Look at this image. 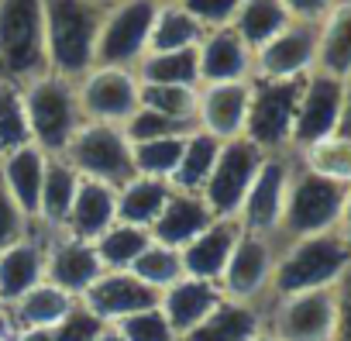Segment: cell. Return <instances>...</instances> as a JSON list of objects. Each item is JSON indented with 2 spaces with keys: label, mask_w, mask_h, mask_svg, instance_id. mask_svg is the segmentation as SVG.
Segmentation results:
<instances>
[{
  "label": "cell",
  "mask_w": 351,
  "mask_h": 341,
  "mask_svg": "<svg viewBox=\"0 0 351 341\" xmlns=\"http://www.w3.org/2000/svg\"><path fill=\"white\" fill-rule=\"evenodd\" d=\"M348 266H351V248L344 245V238L337 231L282 242V248L276 252L269 296L282 300V296H296V293L334 290L341 283V276L348 272Z\"/></svg>",
  "instance_id": "1"
},
{
  "label": "cell",
  "mask_w": 351,
  "mask_h": 341,
  "mask_svg": "<svg viewBox=\"0 0 351 341\" xmlns=\"http://www.w3.org/2000/svg\"><path fill=\"white\" fill-rule=\"evenodd\" d=\"M49 73L80 80L97 66V35L104 8L97 0H42Z\"/></svg>",
  "instance_id": "2"
},
{
  "label": "cell",
  "mask_w": 351,
  "mask_h": 341,
  "mask_svg": "<svg viewBox=\"0 0 351 341\" xmlns=\"http://www.w3.org/2000/svg\"><path fill=\"white\" fill-rule=\"evenodd\" d=\"M21 100H25L32 145H38L45 155H62L76 138V131L86 124L80 110L76 80L42 73L21 86Z\"/></svg>",
  "instance_id": "3"
},
{
  "label": "cell",
  "mask_w": 351,
  "mask_h": 341,
  "mask_svg": "<svg viewBox=\"0 0 351 341\" xmlns=\"http://www.w3.org/2000/svg\"><path fill=\"white\" fill-rule=\"evenodd\" d=\"M348 190L351 187L296 165L293 176H289L286 207H282V221H279V238L276 242H296V238L337 231L344 204H348Z\"/></svg>",
  "instance_id": "4"
},
{
  "label": "cell",
  "mask_w": 351,
  "mask_h": 341,
  "mask_svg": "<svg viewBox=\"0 0 351 341\" xmlns=\"http://www.w3.org/2000/svg\"><path fill=\"white\" fill-rule=\"evenodd\" d=\"M49 73L42 0H0V80L25 86Z\"/></svg>",
  "instance_id": "5"
},
{
  "label": "cell",
  "mask_w": 351,
  "mask_h": 341,
  "mask_svg": "<svg viewBox=\"0 0 351 341\" xmlns=\"http://www.w3.org/2000/svg\"><path fill=\"white\" fill-rule=\"evenodd\" d=\"M62 158L80 173V180L90 183H104L110 190H121L128 180H134V158H131V141L124 134V128L117 124H93L86 121L76 138L69 141V148L62 152Z\"/></svg>",
  "instance_id": "6"
},
{
  "label": "cell",
  "mask_w": 351,
  "mask_h": 341,
  "mask_svg": "<svg viewBox=\"0 0 351 341\" xmlns=\"http://www.w3.org/2000/svg\"><path fill=\"white\" fill-rule=\"evenodd\" d=\"M303 80H252L245 138L265 155L293 152V121Z\"/></svg>",
  "instance_id": "7"
},
{
  "label": "cell",
  "mask_w": 351,
  "mask_h": 341,
  "mask_svg": "<svg viewBox=\"0 0 351 341\" xmlns=\"http://www.w3.org/2000/svg\"><path fill=\"white\" fill-rule=\"evenodd\" d=\"M155 11V0H117V4L104 8L97 35V66L134 69L148 52Z\"/></svg>",
  "instance_id": "8"
},
{
  "label": "cell",
  "mask_w": 351,
  "mask_h": 341,
  "mask_svg": "<svg viewBox=\"0 0 351 341\" xmlns=\"http://www.w3.org/2000/svg\"><path fill=\"white\" fill-rule=\"evenodd\" d=\"M262 162H265V152L255 148L245 134L241 138H231V141H221L217 162L210 169L204 190H200L214 217L238 221V211L245 204V193L252 190Z\"/></svg>",
  "instance_id": "9"
},
{
  "label": "cell",
  "mask_w": 351,
  "mask_h": 341,
  "mask_svg": "<svg viewBox=\"0 0 351 341\" xmlns=\"http://www.w3.org/2000/svg\"><path fill=\"white\" fill-rule=\"evenodd\" d=\"M76 93H80L83 121H93V124L124 128L131 121V114L141 107V100H138L141 83H138L134 69L93 66L90 73H83L76 80Z\"/></svg>",
  "instance_id": "10"
},
{
  "label": "cell",
  "mask_w": 351,
  "mask_h": 341,
  "mask_svg": "<svg viewBox=\"0 0 351 341\" xmlns=\"http://www.w3.org/2000/svg\"><path fill=\"white\" fill-rule=\"evenodd\" d=\"M337 300L334 290H313L272 300L265 310V331L279 341H330L334 338Z\"/></svg>",
  "instance_id": "11"
},
{
  "label": "cell",
  "mask_w": 351,
  "mask_h": 341,
  "mask_svg": "<svg viewBox=\"0 0 351 341\" xmlns=\"http://www.w3.org/2000/svg\"><path fill=\"white\" fill-rule=\"evenodd\" d=\"M293 169H296V162L289 158V152L265 155L258 176H255V183L245 193V204L238 211L241 231L262 235V238H279V221H282V207H286V190H289Z\"/></svg>",
  "instance_id": "12"
},
{
  "label": "cell",
  "mask_w": 351,
  "mask_h": 341,
  "mask_svg": "<svg viewBox=\"0 0 351 341\" xmlns=\"http://www.w3.org/2000/svg\"><path fill=\"white\" fill-rule=\"evenodd\" d=\"M341 100H344V80H334L317 69L303 80L296 100V121H293V155L337 134Z\"/></svg>",
  "instance_id": "13"
},
{
  "label": "cell",
  "mask_w": 351,
  "mask_h": 341,
  "mask_svg": "<svg viewBox=\"0 0 351 341\" xmlns=\"http://www.w3.org/2000/svg\"><path fill=\"white\" fill-rule=\"evenodd\" d=\"M317 69V25L289 21L252 52V80H303Z\"/></svg>",
  "instance_id": "14"
},
{
  "label": "cell",
  "mask_w": 351,
  "mask_h": 341,
  "mask_svg": "<svg viewBox=\"0 0 351 341\" xmlns=\"http://www.w3.org/2000/svg\"><path fill=\"white\" fill-rule=\"evenodd\" d=\"M276 238H262V235H248L241 231L228 269L221 276V293L228 300H241V303H262L269 296V283H272V266H276Z\"/></svg>",
  "instance_id": "15"
},
{
  "label": "cell",
  "mask_w": 351,
  "mask_h": 341,
  "mask_svg": "<svg viewBox=\"0 0 351 341\" xmlns=\"http://www.w3.org/2000/svg\"><path fill=\"white\" fill-rule=\"evenodd\" d=\"M104 276V262L93 248V242H80L73 235H49L45 245V283L59 286L73 300H83V293Z\"/></svg>",
  "instance_id": "16"
},
{
  "label": "cell",
  "mask_w": 351,
  "mask_h": 341,
  "mask_svg": "<svg viewBox=\"0 0 351 341\" xmlns=\"http://www.w3.org/2000/svg\"><path fill=\"white\" fill-rule=\"evenodd\" d=\"M252 100V80L241 83H207L197 90V117L193 128L214 134L217 141H231L245 134Z\"/></svg>",
  "instance_id": "17"
},
{
  "label": "cell",
  "mask_w": 351,
  "mask_h": 341,
  "mask_svg": "<svg viewBox=\"0 0 351 341\" xmlns=\"http://www.w3.org/2000/svg\"><path fill=\"white\" fill-rule=\"evenodd\" d=\"M90 314H97L104 324H121L131 314H141L148 307H158V293L145 286L128 269H104V276L83 293L80 300Z\"/></svg>",
  "instance_id": "18"
},
{
  "label": "cell",
  "mask_w": 351,
  "mask_h": 341,
  "mask_svg": "<svg viewBox=\"0 0 351 341\" xmlns=\"http://www.w3.org/2000/svg\"><path fill=\"white\" fill-rule=\"evenodd\" d=\"M214 221H217V217L210 214L204 193H190V190H176V187H172L169 197H165V204H162V211H158V217L152 221L148 235H152V242H158V245L186 248V245H190L200 231H207Z\"/></svg>",
  "instance_id": "19"
},
{
  "label": "cell",
  "mask_w": 351,
  "mask_h": 341,
  "mask_svg": "<svg viewBox=\"0 0 351 341\" xmlns=\"http://www.w3.org/2000/svg\"><path fill=\"white\" fill-rule=\"evenodd\" d=\"M45 245L49 235L32 228L21 242H14L8 252H0V303L11 307L28 290L45 283Z\"/></svg>",
  "instance_id": "20"
},
{
  "label": "cell",
  "mask_w": 351,
  "mask_h": 341,
  "mask_svg": "<svg viewBox=\"0 0 351 341\" xmlns=\"http://www.w3.org/2000/svg\"><path fill=\"white\" fill-rule=\"evenodd\" d=\"M221 300H224V293H221L217 283L183 276L180 283H172L169 290H162L158 310L165 314V320L172 324V331L180 334V341H183L193 327H200V324L217 310Z\"/></svg>",
  "instance_id": "21"
},
{
  "label": "cell",
  "mask_w": 351,
  "mask_h": 341,
  "mask_svg": "<svg viewBox=\"0 0 351 341\" xmlns=\"http://www.w3.org/2000/svg\"><path fill=\"white\" fill-rule=\"evenodd\" d=\"M197 66H200V86L241 83L252 80V49L234 35V28H214L204 32L197 45Z\"/></svg>",
  "instance_id": "22"
},
{
  "label": "cell",
  "mask_w": 351,
  "mask_h": 341,
  "mask_svg": "<svg viewBox=\"0 0 351 341\" xmlns=\"http://www.w3.org/2000/svg\"><path fill=\"white\" fill-rule=\"evenodd\" d=\"M238 238H241V224L238 221H228V217H217L186 248H180L183 272L193 276V279H207V283H217L221 286V276L228 269V259H231Z\"/></svg>",
  "instance_id": "23"
},
{
  "label": "cell",
  "mask_w": 351,
  "mask_h": 341,
  "mask_svg": "<svg viewBox=\"0 0 351 341\" xmlns=\"http://www.w3.org/2000/svg\"><path fill=\"white\" fill-rule=\"evenodd\" d=\"M49 155L38 145L14 148L8 155H0V183L11 193V200L21 207V214L35 224L38 217V197H42V180H45Z\"/></svg>",
  "instance_id": "24"
},
{
  "label": "cell",
  "mask_w": 351,
  "mask_h": 341,
  "mask_svg": "<svg viewBox=\"0 0 351 341\" xmlns=\"http://www.w3.org/2000/svg\"><path fill=\"white\" fill-rule=\"evenodd\" d=\"M114 221H117V190L83 180L59 235H73L80 242H97Z\"/></svg>",
  "instance_id": "25"
},
{
  "label": "cell",
  "mask_w": 351,
  "mask_h": 341,
  "mask_svg": "<svg viewBox=\"0 0 351 341\" xmlns=\"http://www.w3.org/2000/svg\"><path fill=\"white\" fill-rule=\"evenodd\" d=\"M265 331V307L262 303H241V300H221L217 310L193 327L183 341H255Z\"/></svg>",
  "instance_id": "26"
},
{
  "label": "cell",
  "mask_w": 351,
  "mask_h": 341,
  "mask_svg": "<svg viewBox=\"0 0 351 341\" xmlns=\"http://www.w3.org/2000/svg\"><path fill=\"white\" fill-rule=\"evenodd\" d=\"M80 173L62 158V155H49L45 165V180H42V197H38V217L35 228L45 235H59L66 224V214L73 207V197L80 190Z\"/></svg>",
  "instance_id": "27"
},
{
  "label": "cell",
  "mask_w": 351,
  "mask_h": 341,
  "mask_svg": "<svg viewBox=\"0 0 351 341\" xmlns=\"http://www.w3.org/2000/svg\"><path fill=\"white\" fill-rule=\"evenodd\" d=\"M317 73L334 80L351 76V0H341L317 25Z\"/></svg>",
  "instance_id": "28"
},
{
  "label": "cell",
  "mask_w": 351,
  "mask_h": 341,
  "mask_svg": "<svg viewBox=\"0 0 351 341\" xmlns=\"http://www.w3.org/2000/svg\"><path fill=\"white\" fill-rule=\"evenodd\" d=\"M80 300H73L69 293H62L59 286L52 283H38L35 290H28L21 300H14L11 307H4V317L11 324V331H21V327H56Z\"/></svg>",
  "instance_id": "29"
},
{
  "label": "cell",
  "mask_w": 351,
  "mask_h": 341,
  "mask_svg": "<svg viewBox=\"0 0 351 341\" xmlns=\"http://www.w3.org/2000/svg\"><path fill=\"white\" fill-rule=\"evenodd\" d=\"M204 38V28L183 4H158L152 35H148V52H180V49H197Z\"/></svg>",
  "instance_id": "30"
},
{
  "label": "cell",
  "mask_w": 351,
  "mask_h": 341,
  "mask_svg": "<svg viewBox=\"0 0 351 341\" xmlns=\"http://www.w3.org/2000/svg\"><path fill=\"white\" fill-rule=\"evenodd\" d=\"M134 76L138 83H155V86H200L197 49L145 52V59L134 66Z\"/></svg>",
  "instance_id": "31"
},
{
  "label": "cell",
  "mask_w": 351,
  "mask_h": 341,
  "mask_svg": "<svg viewBox=\"0 0 351 341\" xmlns=\"http://www.w3.org/2000/svg\"><path fill=\"white\" fill-rule=\"evenodd\" d=\"M289 21L293 18L286 14V8L279 4V0H245V4L238 8V14H234V21H231V28L255 52L269 38H276Z\"/></svg>",
  "instance_id": "32"
},
{
  "label": "cell",
  "mask_w": 351,
  "mask_h": 341,
  "mask_svg": "<svg viewBox=\"0 0 351 341\" xmlns=\"http://www.w3.org/2000/svg\"><path fill=\"white\" fill-rule=\"evenodd\" d=\"M169 183L152 180V176H134L117 190V221L124 224H138V228H152V221L158 217L165 197H169Z\"/></svg>",
  "instance_id": "33"
},
{
  "label": "cell",
  "mask_w": 351,
  "mask_h": 341,
  "mask_svg": "<svg viewBox=\"0 0 351 341\" xmlns=\"http://www.w3.org/2000/svg\"><path fill=\"white\" fill-rule=\"evenodd\" d=\"M217 152H221V141L214 134L193 128L186 134V141H183V158H180V165H176V176H172L169 187L200 193L207 176H210V169H214V162H217Z\"/></svg>",
  "instance_id": "34"
},
{
  "label": "cell",
  "mask_w": 351,
  "mask_h": 341,
  "mask_svg": "<svg viewBox=\"0 0 351 341\" xmlns=\"http://www.w3.org/2000/svg\"><path fill=\"white\" fill-rule=\"evenodd\" d=\"M152 245V235L148 228H138V224H124V221H114L97 242V255L104 262V269H131L134 259Z\"/></svg>",
  "instance_id": "35"
},
{
  "label": "cell",
  "mask_w": 351,
  "mask_h": 341,
  "mask_svg": "<svg viewBox=\"0 0 351 341\" xmlns=\"http://www.w3.org/2000/svg\"><path fill=\"white\" fill-rule=\"evenodd\" d=\"M183 141L186 134H169V138H152V141H134L131 158H134V173L152 176L162 183H172L176 165L183 158Z\"/></svg>",
  "instance_id": "36"
},
{
  "label": "cell",
  "mask_w": 351,
  "mask_h": 341,
  "mask_svg": "<svg viewBox=\"0 0 351 341\" xmlns=\"http://www.w3.org/2000/svg\"><path fill=\"white\" fill-rule=\"evenodd\" d=\"M131 276H138L145 286H152L158 296H162V290H169L172 283H180L186 272H183V255H180V248H169V245H158V242H152L138 259H134V266L128 269Z\"/></svg>",
  "instance_id": "37"
},
{
  "label": "cell",
  "mask_w": 351,
  "mask_h": 341,
  "mask_svg": "<svg viewBox=\"0 0 351 341\" xmlns=\"http://www.w3.org/2000/svg\"><path fill=\"white\" fill-rule=\"evenodd\" d=\"M300 165L310 173H320L327 180H337L344 187H351V141L341 134H330L310 148L300 152Z\"/></svg>",
  "instance_id": "38"
},
{
  "label": "cell",
  "mask_w": 351,
  "mask_h": 341,
  "mask_svg": "<svg viewBox=\"0 0 351 341\" xmlns=\"http://www.w3.org/2000/svg\"><path fill=\"white\" fill-rule=\"evenodd\" d=\"M25 145H32V134H28L21 86L0 80V155H8L14 148H25Z\"/></svg>",
  "instance_id": "39"
},
{
  "label": "cell",
  "mask_w": 351,
  "mask_h": 341,
  "mask_svg": "<svg viewBox=\"0 0 351 341\" xmlns=\"http://www.w3.org/2000/svg\"><path fill=\"white\" fill-rule=\"evenodd\" d=\"M197 90L200 86H155V83H141V107L155 110V114H165L172 121H183L193 128V117H197Z\"/></svg>",
  "instance_id": "40"
},
{
  "label": "cell",
  "mask_w": 351,
  "mask_h": 341,
  "mask_svg": "<svg viewBox=\"0 0 351 341\" xmlns=\"http://www.w3.org/2000/svg\"><path fill=\"white\" fill-rule=\"evenodd\" d=\"M190 131H193L190 124L172 121V117H165V114H155V110H148V107H138V110L131 114V121L124 124V134H128L131 145H134V141H152V138H169V134H190Z\"/></svg>",
  "instance_id": "41"
},
{
  "label": "cell",
  "mask_w": 351,
  "mask_h": 341,
  "mask_svg": "<svg viewBox=\"0 0 351 341\" xmlns=\"http://www.w3.org/2000/svg\"><path fill=\"white\" fill-rule=\"evenodd\" d=\"M114 327L124 334V341H180V334L172 331V324L165 320V314L158 307H148L141 314H131L128 320H121Z\"/></svg>",
  "instance_id": "42"
},
{
  "label": "cell",
  "mask_w": 351,
  "mask_h": 341,
  "mask_svg": "<svg viewBox=\"0 0 351 341\" xmlns=\"http://www.w3.org/2000/svg\"><path fill=\"white\" fill-rule=\"evenodd\" d=\"M107 324L97 317V314H90L83 303H76L56 327H52V341H97V334L104 331Z\"/></svg>",
  "instance_id": "43"
},
{
  "label": "cell",
  "mask_w": 351,
  "mask_h": 341,
  "mask_svg": "<svg viewBox=\"0 0 351 341\" xmlns=\"http://www.w3.org/2000/svg\"><path fill=\"white\" fill-rule=\"evenodd\" d=\"M245 0H183V8L197 18V25L204 32H214V28H231L238 8Z\"/></svg>",
  "instance_id": "44"
},
{
  "label": "cell",
  "mask_w": 351,
  "mask_h": 341,
  "mask_svg": "<svg viewBox=\"0 0 351 341\" xmlns=\"http://www.w3.org/2000/svg\"><path fill=\"white\" fill-rule=\"evenodd\" d=\"M35 224L21 214V207L11 200V193L4 190V183H0V252H8L14 242H21Z\"/></svg>",
  "instance_id": "45"
},
{
  "label": "cell",
  "mask_w": 351,
  "mask_h": 341,
  "mask_svg": "<svg viewBox=\"0 0 351 341\" xmlns=\"http://www.w3.org/2000/svg\"><path fill=\"white\" fill-rule=\"evenodd\" d=\"M334 300H337V317H334V338L330 341H351V266L341 276V283L334 286Z\"/></svg>",
  "instance_id": "46"
},
{
  "label": "cell",
  "mask_w": 351,
  "mask_h": 341,
  "mask_svg": "<svg viewBox=\"0 0 351 341\" xmlns=\"http://www.w3.org/2000/svg\"><path fill=\"white\" fill-rule=\"evenodd\" d=\"M279 4L286 8V14L293 21H306V25H320L327 18V11L334 4H341V0H279Z\"/></svg>",
  "instance_id": "47"
},
{
  "label": "cell",
  "mask_w": 351,
  "mask_h": 341,
  "mask_svg": "<svg viewBox=\"0 0 351 341\" xmlns=\"http://www.w3.org/2000/svg\"><path fill=\"white\" fill-rule=\"evenodd\" d=\"M337 134L351 141V76L344 80V100H341V121H337Z\"/></svg>",
  "instance_id": "48"
},
{
  "label": "cell",
  "mask_w": 351,
  "mask_h": 341,
  "mask_svg": "<svg viewBox=\"0 0 351 341\" xmlns=\"http://www.w3.org/2000/svg\"><path fill=\"white\" fill-rule=\"evenodd\" d=\"M11 341H52V331L49 327H21L11 334Z\"/></svg>",
  "instance_id": "49"
},
{
  "label": "cell",
  "mask_w": 351,
  "mask_h": 341,
  "mask_svg": "<svg viewBox=\"0 0 351 341\" xmlns=\"http://www.w3.org/2000/svg\"><path fill=\"white\" fill-rule=\"evenodd\" d=\"M337 235H341V238H344V245L351 248V190H348V204H344V214H341Z\"/></svg>",
  "instance_id": "50"
},
{
  "label": "cell",
  "mask_w": 351,
  "mask_h": 341,
  "mask_svg": "<svg viewBox=\"0 0 351 341\" xmlns=\"http://www.w3.org/2000/svg\"><path fill=\"white\" fill-rule=\"evenodd\" d=\"M97 341H124V334H121V331H117L114 324H107V327H104V331L97 334Z\"/></svg>",
  "instance_id": "51"
},
{
  "label": "cell",
  "mask_w": 351,
  "mask_h": 341,
  "mask_svg": "<svg viewBox=\"0 0 351 341\" xmlns=\"http://www.w3.org/2000/svg\"><path fill=\"white\" fill-rule=\"evenodd\" d=\"M255 341H279V338H276V334H269V331H262V334H258Z\"/></svg>",
  "instance_id": "52"
},
{
  "label": "cell",
  "mask_w": 351,
  "mask_h": 341,
  "mask_svg": "<svg viewBox=\"0 0 351 341\" xmlns=\"http://www.w3.org/2000/svg\"><path fill=\"white\" fill-rule=\"evenodd\" d=\"M11 334H14V331H0V341H11Z\"/></svg>",
  "instance_id": "53"
},
{
  "label": "cell",
  "mask_w": 351,
  "mask_h": 341,
  "mask_svg": "<svg viewBox=\"0 0 351 341\" xmlns=\"http://www.w3.org/2000/svg\"><path fill=\"white\" fill-rule=\"evenodd\" d=\"M97 4H100V8H110V4H117V0H97Z\"/></svg>",
  "instance_id": "54"
},
{
  "label": "cell",
  "mask_w": 351,
  "mask_h": 341,
  "mask_svg": "<svg viewBox=\"0 0 351 341\" xmlns=\"http://www.w3.org/2000/svg\"><path fill=\"white\" fill-rule=\"evenodd\" d=\"M155 4H183V0H155Z\"/></svg>",
  "instance_id": "55"
},
{
  "label": "cell",
  "mask_w": 351,
  "mask_h": 341,
  "mask_svg": "<svg viewBox=\"0 0 351 341\" xmlns=\"http://www.w3.org/2000/svg\"><path fill=\"white\" fill-rule=\"evenodd\" d=\"M0 320H4V303H0Z\"/></svg>",
  "instance_id": "56"
}]
</instances>
